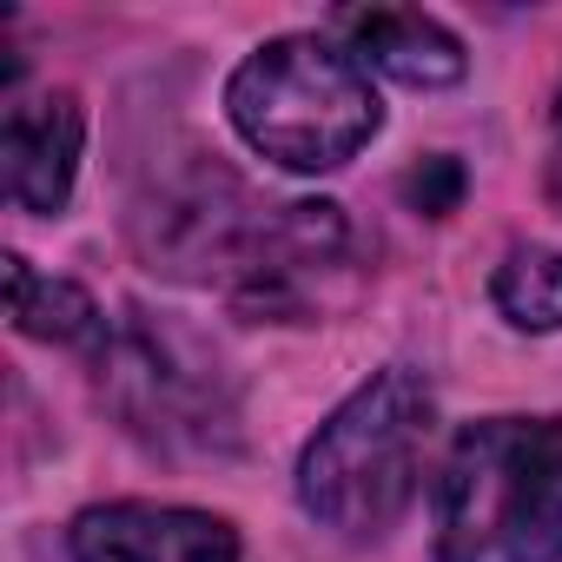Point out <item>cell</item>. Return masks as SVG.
Returning a JSON list of instances; mask_svg holds the SVG:
<instances>
[{"instance_id": "1", "label": "cell", "mask_w": 562, "mask_h": 562, "mask_svg": "<svg viewBox=\"0 0 562 562\" xmlns=\"http://www.w3.org/2000/svg\"><path fill=\"white\" fill-rule=\"evenodd\" d=\"M437 562H562V424H470L437 476Z\"/></svg>"}, {"instance_id": "2", "label": "cell", "mask_w": 562, "mask_h": 562, "mask_svg": "<svg viewBox=\"0 0 562 562\" xmlns=\"http://www.w3.org/2000/svg\"><path fill=\"white\" fill-rule=\"evenodd\" d=\"M225 113L251 153H265L285 172H338L384 126V106H378L364 67L318 34L265 41L232 74Z\"/></svg>"}, {"instance_id": "3", "label": "cell", "mask_w": 562, "mask_h": 562, "mask_svg": "<svg viewBox=\"0 0 562 562\" xmlns=\"http://www.w3.org/2000/svg\"><path fill=\"white\" fill-rule=\"evenodd\" d=\"M424 437H430V391L411 371H378L305 443L299 503L338 536H384L417 496Z\"/></svg>"}, {"instance_id": "4", "label": "cell", "mask_w": 562, "mask_h": 562, "mask_svg": "<svg viewBox=\"0 0 562 562\" xmlns=\"http://www.w3.org/2000/svg\"><path fill=\"white\" fill-rule=\"evenodd\" d=\"M106 384L113 404L126 417V430H139L146 443H212V430H225V404H218V364L179 338V331H153L133 325L106 345Z\"/></svg>"}, {"instance_id": "5", "label": "cell", "mask_w": 562, "mask_h": 562, "mask_svg": "<svg viewBox=\"0 0 562 562\" xmlns=\"http://www.w3.org/2000/svg\"><path fill=\"white\" fill-rule=\"evenodd\" d=\"M87 113L74 93H27L0 120V186L21 212H60L80 172Z\"/></svg>"}, {"instance_id": "6", "label": "cell", "mask_w": 562, "mask_h": 562, "mask_svg": "<svg viewBox=\"0 0 562 562\" xmlns=\"http://www.w3.org/2000/svg\"><path fill=\"white\" fill-rule=\"evenodd\" d=\"M80 562H238L232 522L166 503H106L74 522Z\"/></svg>"}, {"instance_id": "7", "label": "cell", "mask_w": 562, "mask_h": 562, "mask_svg": "<svg viewBox=\"0 0 562 562\" xmlns=\"http://www.w3.org/2000/svg\"><path fill=\"white\" fill-rule=\"evenodd\" d=\"M338 34L351 41V60L364 67H378V74H391V80H404V87H450V80H463V41L443 27V21H430V14H417V8H345L338 14Z\"/></svg>"}, {"instance_id": "8", "label": "cell", "mask_w": 562, "mask_h": 562, "mask_svg": "<svg viewBox=\"0 0 562 562\" xmlns=\"http://www.w3.org/2000/svg\"><path fill=\"white\" fill-rule=\"evenodd\" d=\"M8 318L47 345H100L106 338L100 305L80 285H67V278H41L21 251H8Z\"/></svg>"}, {"instance_id": "9", "label": "cell", "mask_w": 562, "mask_h": 562, "mask_svg": "<svg viewBox=\"0 0 562 562\" xmlns=\"http://www.w3.org/2000/svg\"><path fill=\"white\" fill-rule=\"evenodd\" d=\"M496 312L516 331H562V251L549 245H516L496 265Z\"/></svg>"}, {"instance_id": "10", "label": "cell", "mask_w": 562, "mask_h": 562, "mask_svg": "<svg viewBox=\"0 0 562 562\" xmlns=\"http://www.w3.org/2000/svg\"><path fill=\"white\" fill-rule=\"evenodd\" d=\"M404 199L417 205V212H430V218H443L457 199H463V166L457 159H424L411 179H404Z\"/></svg>"}]
</instances>
